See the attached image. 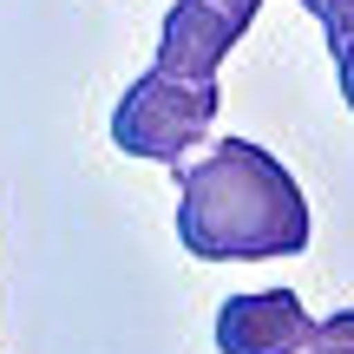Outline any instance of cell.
Returning a JSON list of instances; mask_svg holds the SVG:
<instances>
[{
  "instance_id": "6da1fadb",
  "label": "cell",
  "mask_w": 354,
  "mask_h": 354,
  "mask_svg": "<svg viewBox=\"0 0 354 354\" xmlns=\"http://www.w3.org/2000/svg\"><path fill=\"white\" fill-rule=\"evenodd\" d=\"M177 243L197 263H269L308 250V197L282 158L250 138H216L177 171Z\"/></svg>"
},
{
  "instance_id": "7a4b0ae2",
  "label": "cell",
  "mask_w": 354,
  "mask_h": 354,
  "mask_svg": "<svg viewBox=\"0 0 354 354\" xmlns=\"http://www.w3.org/2000/svg\"><path fill=\"white\" fill-rule=\"evenodd\" d=\"M216 105H223L216 79H184V73L151 66V73H145L138 86H125V99L112 105V145L125 158L177 165V158L210 131Z\"/></svg>"
},
{
  "instance_id": "3957f363",
  "label": "cell",
  "mask_w": 354,
  "mask_h": 354,
  "mask_svg": "<svg viewBox=\"0 0 354 354\" xmlns=\"http://www.w3.org/2000/svg\"><path fill=\"white\" fill-rule=\"evenodd\" d=\"M263 0H177L158 33V66L184 79H216L223 53L256 26Z\"/></svg>"
},
{
  "instance_id": "277c9868",
  "label": "cell",
  "mask_w": 354,
  "mask_h": 354,
  "mask_svg": "<svg viewBox=\"0 0 354 354\" xmlns=\"http://www.w3.org/2000/svg\"><path fill=\"white\" fill-rule=\"evenodd\" d=\"M315 315H302L295 289H256V295H230L216 308V348L223 354H302Z\"/></svg>"
},
{
  "instance_id": "5b68a950",
  "label": "cell",
  "mask_w": 354,
  "mask_h": 354,
  "mask_svg": "<svg viewBox=\"0 0 354 354\" xmlns=\"http://www.w3.org/2000/svg\"><path fill=\"white\" fill-rule=\"evenodd\" d=\"M315 20H322V33H328L335 79H342V99H348V112H354V0H322Z\"/></svg>"
},
{
  "instance_id": "8992f818",
  "label": "cell",
  "mask_w": 354,
  "mask_h": 354,
  "mask_svg": "<svg viewBox=\"0 0 354 354\" xmlns=\"http://www.w3.org/2000/svg\"><path fill=\"white\" fill-rule=\"evenodd\" d=\"M302 354H354V308H335L308 328V348Z\"/></svg>"
},
{
  "instance_id": "52a82bcc",
  "label": "cell",
  "mask_w": 354,
  "mask_h": 354,
  "mask_svg": "<svg viewBox=\"0 0 354 354\" xmlns=\"http://www.w3.org/2000/svg\"><path fill=\"white\" fill-rule=\"evenodd\" d=\"M302 7H308V13H315V7H322V0H302Z\"/></svg>"
}]
</instances>
